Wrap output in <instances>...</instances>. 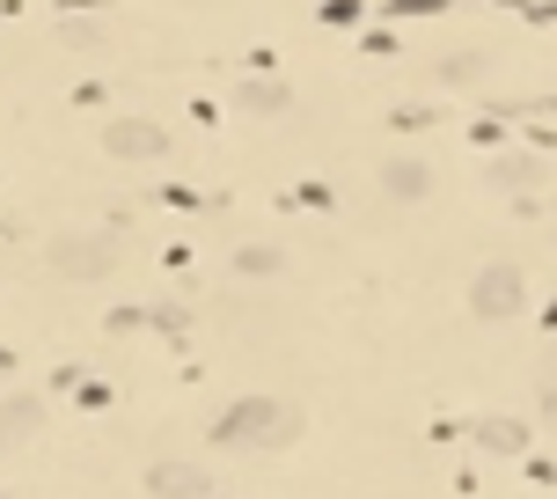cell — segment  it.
<instances>
[{
	"mask_svg": "<svg viewBox=\"0 0 557 499\" xmlns=\"http://www.w3.org/2000/svg\"><path fill=\"white\" fill-rule=\"evenodd\" d=\"M278 441H294V412L278 404V397H243V404H227L221 418H213V448H278Z\"/></svg>",
	"mask_w": 557,
	"mask_h": 499,
	"instance_id": "1",
	"label": "cell"
},
{
	"mask_svg": "<svg viewBox=\"0 0 557 499\" xmlns=\"http://www.w3.org/2000/svg\"><path fill=\"white\" fill-rule=\"evenodd\" d=\"M52 272L74 279V287L111 279L117 272V235H59V243H52Z\"/></svg>",
	"mask_w": 557,
	"mask_h": 499,
	"instance_id": "2",
	"label": "cell"
},
{
	"mask_svg": "<svg viewBox=\"0 0 557 499\" xmlns=\"http://www.w3.org/2000/svg\"><path fill=\"white\" fill-rule=\"evenodd\" d=\"M521 302H529V287H521V272H513V265H484V272L470 279V308L484 316V324L521 316Z\"/></svg>",
	"mask_w": 557,
	"mask_h": 499,
	"instance_id": "3",
	"label": "cell"
},
{
	"mask_svg": "<svg viewBox=\"0 0 557 499\" xmlns=\"http://www.w3.org/2000/svg\"><path fill=\"white\" fill-rule=\"evenodd\" d=\"M103 147H111L117 162H162L169 133L154 125V118H111V125H103Z\"/></svg>",
	"mask_w": 557,
	"mask_h": 499,
	"instance_id": "4",
	"label": "cell"
},
{
	"mask_svg": "<svg viewBox=\"0 0 557 499\" xmlns=\"http://www.w3.org/2000/svg\"><path fill=\"white\" fill-rule=\"evenodd\" d=\"M147 492L154 499H206L213 477L198 471V463H154V471H147Z\"/></svg>",
	"mask_w": 557,
	"mask_h": 499,
	"instance_id": "5",
	"label": "cell"
},
{
	"mask_svg": "<svg viewBox=\"0 0 557 499\" xmlns=\"http://www.w3.org/2000/svg\"><path fill=\"white\" fill-rule=\"evenodd\" d=\"M45 426V397H0V448L29 441Z\"/></svg>",
	"mask_w": 557,
	"mask_h": 499,
	"instance_id": "6",
	"label": "cell"
},
{
	"mask_svg": "<svg viewBox=\"0 0 557 499\" xmlns=\"http://www.w3.org/2000/svg\"><path fill=\"white\" fill-rule=\"evenodd\" d=\"M476 455H521V448H529V426H521V418H476Z\"/></svg>",
	"mask_w": 557,
	"mask_h": 499,
	"instance_id": "7",
	"label": "cell"
},
{
	"mask_svg": "<svg viewBox=\"0 0 557 499\" xmlns=\"http://www.w3.org/2000/svg\"><path fill=\"white\" fill-rule=\"evenodd\" d=\"M382 192H389V198H425V192H433V169H425V162H389V169H382Z\"/></svg>",
	"mask_w": 557,
	"mask_h": 499,
	"instance_id": "8",
	"label": "cell"
},
{
	"mask_svg": "<svg viewBox=\"0 0 557 499\" xmlns=\"http://www.w3.org/2000/svg\"><path fill=\"white\" fill-rule=\"evenodd\" d=\"M235 104H243V111H257V118H272V111H286L294 96H286L278 82H243V88H235Z\"/></svg>",
	"mask_w": 557,
	"mask_h": 499,
	"instance_id": "9",
	"label": "cell"
},
{
	"mask_svg": "<svg viewBox=\"0 0 557 499\" xmlns=\"http://www.w3.org/2000/svg\"><path fill=\"white\" fill-rule=\"evenodd\" d=\"M278 265H286V257H278L272 243H250V249H235V272H257V279H264V272H278Z\"/></svg>",
	"mask_w": 557,
	"mask_h": 499,
	"instance_id": "10",
	"label": "cell"
},
{
	"mask_svg": "<svg viewBox=\"0 0 557 499\" xmlns=\"http://www.w3.org/2000/svg\"><path fill=\"white\" fill-rule=\"evenodd\" d=\"M147 324H154L162 338H184V331H191V316H184L176 302H154V308H147Z\"/></svg>",
	"mask_w": 557,
	"mask_h": 499,
	"instance_id": "11",
	"label": "cell"
},
{
	"mask_svg": "<svg viewBox=\"0 0 557 499\" xmlns=\"http://www.w3.org/2000/svg\"><path fill=\"white\" fill-rule=\"evenodd\" d=\"M543 169L535 162H492V184H506V192H521V184H535Z\"/></svg>",
	"mask_w": 557,
	"mask_h": 499,
	"instance_id": "12",
	"label": "cell"
},
{
	"mask_svg": "<svg viewBox=\"0 0 557 499\" xmlns=\"http://www.w3.org/2000/svg\"><path fill=\"white\" fill-rule=\"evenodd\" d=\"M139 324H147V308H111V331H117V338L139 331Z\"/></svg>",
	"mask_w": 557,
	"mask_h": 499,
	"instance_id": "13",
	"label": "cell"
},
{
	"mask_svg": "<svg viewBox=\"0 0 557 499\" xmlns=\"http://www.w3.org/2000/svg\"><path fill=\"white\" fill-rule=\"evenodd\" d=\"M543 418H550V426H557V382H550V397H543Z\"/></svg>",
	"mask_w": 557,
	"mask_h": 499,
	"instance_id": "14",
	"label": "cell"
},
{
	"mask_svg": "<svg viewBox=\"0 0 557 499\" xmlns=\"http://www.w3.org/2000/svg\"><path fill=\"white\" fill-rule=\"evenodd\" d=\"M0 375H15V353H0Z\"/></svg>",
	"mask_w": 557,
	"mask_h": 499,
	"instance_id": "15",
	"label": "cell"
},
{
	"mask_svg": "<svg viewBox=\"0 0 557 499\" xmlns=\"http://www.w3.org/2000/svg\"><path fill=\"white\" fill-rule=\"evenodd\" d=\"M0 228H8V221H0Z\"/></svg>",
	"mask_w": 557,
	"mask_h": 499,
	"instance_id": "16",
	"label": "cell"
},
{
	"mask_svg": "<svg viewBox=\"0 0 557 499\" xmlns=\"http://www.w3.org/2000/svg\"><path fill=\"white\" fill-rule=\"evenodd\" d=\"M206 499H213V492H206Z\"/></svg>",
	"mask_w": 557,
	"mask_h": 499,
	"instance_id": "17",
	"label": "cell"
},
{
	"mask_svg": "<svg viewBox=\"0 0 557 499\" xmlns=\"http://www.w3.org/2000/svg\"><path fill=\"white\" fill-rule=\"evenodd\" d=\"M0 499H8V492H0Z\"/></svg>",
	"mask_w": 557,
	"mask_h": 499,
	"instance_id": "18",
	"label": "cell"
}]
</instances>
